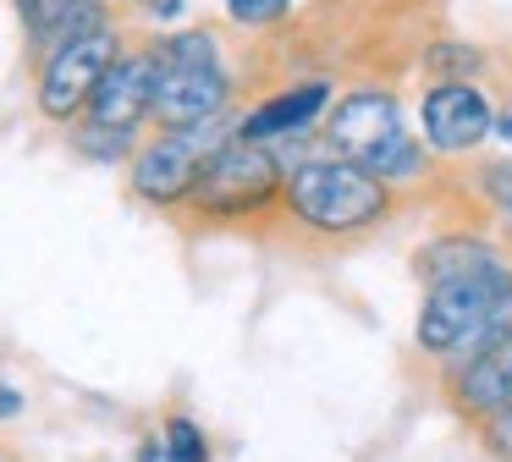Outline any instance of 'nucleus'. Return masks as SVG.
Returning a JSON list of instances; mask_svg holds the SVG:
<instances>
[{"mask_svg":"<svg viewBox=\"0 0 512 462\" xmlns=\"http://www.w3.org/2000/svg\"><path fill=\"white\" fill-rule=\"evenodd\" d=\"M232 94V77H226L215 39L204 28L171 33L155 44V99H149V121L160 132H199L215 127Z\"/></svg>","mask_w":512,"mask_h":462,"instance_id":"obj_1","label":"nucleus"},{"mask_svg":"<svg viewBox=\"0 0 512 462\" xmlns=\"http://www.w3.org/2000/svg\"><path fill=\"white\" fill-rule=\"evenodd\" d=\"M281 198L314 231H364L375 220H386V209H391L386 182L353 160H303L281 182Z\"/></svg>","mask_w":512,"mask_h":462,"instance_id":"obj_2","label":"nucleus"},{"mask_svg":"<svg viewBox=\"0 0 512 462\" xmlns=\"http://www.w3.org/2000/svg\"><path fill=\"white\" fill-rule=\"evenodd\" d=\"M281 171L270 143H243V138H221L204 160L199 182L188 193V209H199L204 220H248L259 209H270L281 198Z\"/></svg>","mask_w":512,"mask_h":462,"instance_id":"obj_3","label":"nucleus"},{"mask_svg":"<svg viewBox=\"0 0 512 462\" xmlns=\"http://www.w3.org/2000/svg\"><path fill=\"white\" fill-rule=\"evenodd\" d=\"M325 138H331V149L342 154V160L364 165L369 176H413L419 171V149L408 143V132H402V110L391 94H380V88H358V94L336 99L331 121H325Z\"/></svg>","mask_w":512,"mask_h":462,"instance_id":"obj_4","label":"nucleus"},{"mask_svg":"<svg viewBox=\"0 0 512 462\" xmlns=\"http://www.w3.org/2000/svg\"><path fill=\"white\" fill-rule=\"evenodd\" d=\"M122 55V39H116V28H94V33H78V39L56 44V50L45 55V66H39V116L45 121H78L83 105H89L94 83L105 77V66Z\"/></svg>","mask_w":512,"mask_h":462,"instance_id":"obj_5","label":"nucleus"},{"mask_svg":"<svg viewBox=\"0 0 512 462\" xmlns=\"http://www.w3.org/2000/svg\"><path fill=\"white\" fill-rule=\"evenodd\" d=\"M512 281V270H474V275H452V281H435L430 297L419 308V347L435 358H457L463 341L474 336V325L485 319V308L496 303V292Z\"/></svg>","mask_w":512,"mask_h":462,"instance_id":"obj_6","label":"nucleus"},{"mask_svg":"<svg viewBox=\"0 0 512 462\" xmlns=\"http://www.w3.org/2000/svg\"><path fill=\"white\" fill-rule=\"evenodd\" d=\"M215 143L221 138H215L210 127H199V132H155L144 149H133V171H127L133 198H144V204H155V209L188 204V193H193V182H199V171H204V160H210Z\"/></svg>","mask_w":512,"mask_h":462,"instance_id":"obj_7","label":"nucleus"},{"mask_svg":"<svg viewBox=\"0 0 512 462\" xmlns=\"http://www.w3.org/2000/svg\"><path fill=\"white\" fill-rule=\"evenodd\" d=\"M149 99H155V50H122L94 83L83 121L111 132H138L149 121Z\"/></svg>","mask_w":512,"mask_h":462,"instance_id":"obj_8","label":"nucleus"},{"mask_svg":"<svg viewBox=\"0 0 512 462\" xmlns=\"http://www.w3.org/2000/svg\"><path fill=\"white\" fill-rule=\"evenodd\" d=\"M419 121H424V138L441 154H463V149H479V143L490 138L496 110H490V99L468 83H435L419 105Z\"/></svg>","mask_w":512,"mask_h":462,"instance_id":"obj_9","label":"nucleus"},{"mask_svg":"<svg viewBox=\"0 0 512 462\" xmlns=\"http://www.w3.org/2000/svg\"><path fill=\"white\" fill-rule=\"evenodd\" d=\"M452 407L463 418H496L512 407V347H496V352H479V358H463L452 369Z\"/></svg>","mask_w":512,"mask_h":462,"instance_id":"obj_10","label":"nucleus"},{"mask_svg":"<svg viewBox=\"0 0 512 462\" xmlns=\"http://www.w3.org/2000/svg\"><path fill=\"white\" fill-rule=\"evenodd\" d=\"M23 11V28H28V44L39 50H56V44L78 39V33H94V28H111L105 22V0H17Z\"/></svg>","mask_w":512,"mask_h":462,"instance_id":"obj_11","label":"nucleus"},{"mask_svg":"<svg viewBox=\"0 0 512 462\" xmlns=\"http://www.w3.org/2000/svg\"><path fill=\"white\" fill-rule=\"evenodd\" d=\"M331 105V88L325 83H298L287 88V94L265 99L259 110H248L243 127H237V138L243 143H270V138H287V132H303L320 110Z\"/></svg>","mask_w":512,"mask_h":462,"instance_id":"obj_12","label":"nucleus"},{"mask_svg":"<svg viewBox=\"0 0 512 462\" xmlns=\"http://www.w3.org/2000/svg\"><path fill=\"white\" fill-rule=\"evenodd\" d=\"M474 270H501V259L479 237H441L435 248L419 253V275L430 286L435 281H452V275H474Z\"/></svg>","mask_w":512,"mask_h":462,"instance_id":"obj_13","label":"nucleus"},{"mask_svg":"<svg viewBox=\"0 0 512 462\" xmlns=\"http://www.w3.org/2000/svg\"><path fill=\"white\" fill-rule=\"evenodd\" d=\"M496 347H512V281L496 292V303L485 308V319L474 325V336L463 341V352H457V363L463 358H479V352H496Z\"/></svg>","mask_w":512,"mask_h":462,"instance_id":"obj_14","label":"nucleus"},{"mask_svg":"<svg viewBox=\"0 0 512 462\" xmlns=\"http://www.w3.org/2000/svg\"><path fill=\"white\" fill-rule=\"evenodd\" d=\"M160 451H166V462H215L204 424L188 413H171L166 424H160Z\"/></svg>","mask_w":512,"mask_h":462,"instance_id":"obj_15","label":"nucleus"},{"mask_svg":"<svg viewBox=\"0 0 512 462\" xmlns=\"http://www.w3.org/2000/svg\"><path fill=\"white\" fill-rule=\"evenodd\" d=\"M133 138H138V132H111V127H89V121L72 127V143H78L89 160H127V154L138 149Z\"/></svg>","mask_w":512,"mask_h":462,"instance_id":"obj_16","label":"nucleus"},{"mask_svg":"<svg viewBox=\"0 0 512 462\" xmlns=\"http://www.w3.org/2000/svg\"><path fill=\"white\" fill-rule=\"evenodd\" d=\"M221 6H226V17L243 22V28H270V22L287 17L292 0H221Z\"/></svg>","mask_w":512,"mask_h":462,"instance_id":"obj_17","label":"nucleus"},{"mask_svg":"<svg viewBox=\"0 0 512 462\" xmlns=\"http://www.w3.org/2000/svg\"><path fill=\"white\" fill-rule=\"evenodd\" d=\"M479 187H485V198L501 215H512V160H490L485 176H479Z\"/></svg>","mask_w":512,"mask_h":462,"instance_id":"obj_18","label":"nucleus"},{"mask_svg":"<svg viewBox=\"0 0 512 462\" xmlns=\"http://www.w3.org/2000/svg\"><path fill=\"white\" fill-rule=\"evenodd\" d=\"M479 429H485V446L496 451V457H512V407L496 413V418H485Z\"/></svg>","mask_w":512,"mask_h":462,"instance_id":"obj_19","label":"nucleus"},{"mask_svg":"<svg viewBox=\"0 0 512 462\" xmlns=\"http://www.w3.org/2000/svg\"><path fill=\"white\" fill-rule=\"evenodd\" d=\"M23 407H28V396L17 391L6 374H0V424H17V418H23Z\"/></svg>","mask_w":512,"mask_h":462,"instance_id":"obj_20","label":"nucleus"},{"mask_svg":"<svg viewBox=\"0 0 512 462\" xmlns=\"http://www.w3.org/2000/svg\"><path fill=\"white\" fill-rule=\"evenodd\" d=\"M133 462H166V451H160V435H144V440H138Z\"/></svg>","mask_w":512,"mask_h":462,"instance_id":"obj_21","label":"nucleus"},{"mask_svg":"<svg viewBox=\"0 0 512 462\" xmlns=\"http://www.w3.org/2000/svg\"><path fill=\"white\" fill-rule=\"evenodd\" d=\"M127 6H149V11H155V17H171V11L182 6V0H127Z\"/></svg>","mask_w":512,"mask_h":462,"instance_id":"obj_22","label":"nucleus"},{"mask_svg":"<svg viewBox=\"0 0 512 462\" xmlns=\"http://www.w3.org/2000/svg\"><path fill=\"white\" fill-rule=\"evenodd\" d=\"M490 132H501V138L512 143V110H501V116H496V127H490Z\"/></svg>","mask_w":512,"mask_h":462,"instance_id":"obj_23","label":"nucleus"},{"mask_svg":"<svg viewBox=\"0 0 512 462\" xmlns=\"http://www.w3.org/2000/svg\"><path fill=\"white\" fill-rule=\"evenodd\" d=\"M0 462H12V451H6V446H0Z\"/></svg>","mask_w":512,"mask_h":462,"instance_id":"obj_24","label":"nucleus"}]
</instances>
